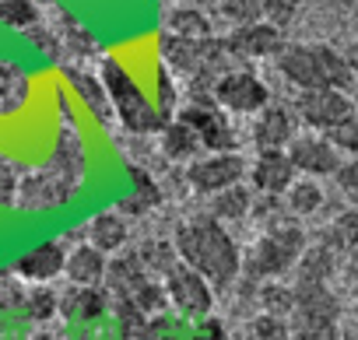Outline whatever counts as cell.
<instances>
[{
  "label": "cell",
  "instance_id": "obj_22",
  "mask_svg": "<svg viewBox=\"0 0 358 340\" xmlns=\"http://www.w3.org/2000/svg\"><path fill=\"white\" fill-rule=\"evenodd\" d=\"M158 144H162V154H165L169 161H194L197 151H204L201 140H197V133H194L183 119H169V123L158 130Z\"/></svg>",
  "mask_w": 358,
  "mask_h": 340
},
{
  "label": "cell",
  "instance_id": "obj_4",
  "mask_svg": "<svg viewBox=\"0 0 358 340\" xmlns=\"http://www.w3.org/2000/svg\"><path fill=\"white\" fill-rule=\"evenodd\" d=\"M99 77H102V84H106V95H109L113 116H116V123H120L127 133L151 137V133H158V130L169 123V119L158 112V105L141 91V84L127 74L123 64H116V60H102Z\"/></svg>",
  "mask_w": 358,
  "mask_h": 340
},
{
  "label": "cell",
  "instance_id": "obj_19",
  "mask_svg": "<svg viewBox=\"0 0 358 340\" xmlns=\"http://www.w3.org/2000/svg\"><path fill=\"white\" fill-rule=\"evenodd\" d=\"M109 312V291L106 288H78L71 284L60 291V316L67 323H92Z\"/></svg>",
  "mask_w": 358,
  "mask_h": 340
},
{
  "label": "cell",
  "instance_id": "obj_13",
  "mask_svg": "<svg viewBox=\"0 0 358 340\" xmlns=\"http://www.w3.org/2000/svg\"><path fill=\"white\" fill-rule=\"evenodd\" d=\"M285 151H288V158L295 165V172L299 176H313V179L334 176L337 168H341V161H344V154L330 144V137L327 133H316V130L313 133H295Z\"/></svg>",
  "mask_w": 358,
  "mask_h": 340
},
{
  "label": "cell",
  "instance_id": "obj_17",
  "mask_svg": "<svg viewBox=\"0 0 358 340\" xmlns=\"http://www.w3.org/2000/svg\"><path fill=\"white\" fill-rule=\"evenodd\" d=\"M64 77H67V84L74 88V95L81 98V105H85L102 126H113V105H109V95H106L102 77L81 71L78 64H67V67H64Z\"/></svg>",
  "mask_w": 358,
  "mask_h": 340
},
{
  "label": "cell",
  "instance_id": "obj_3",
  "mask_svg": "<svg viewBox=\"0 0 358 340\" xmlns=\"http://www.w3.org/2000/svg\"><path fill=\"white\" fill-rule=\"evenodd\" d=\"M309 239L302 232V225L295 221H271L264 228V235L250 246V253L243 256V274L250 281H281L288 270H295V263L302 260Z\"/></svg>",
  "mask_w": 358,
  "mask_h": 340
},
{
  "label": "cell",
  "instance_id": "obj_29",
  "mask_svg": "<svg viewBox=\"0 0 358 340\" xmlns=\"http://www.w3.org/2000/svg\"><path fill=\"white\" fill-rule=\"evenodd\" d=\"M137 256H141V263H144V270L151 274V277H158V281H165V274L179 263V253H176V246L172 242H162V239H151V242H144L141 249H137Z\"/></svg>",
  "mask_w": 358,
  "mask_h": 340
},
{
  "label": "cell",
  "instance_id": "obj_14",
  "mask_svg": "<svg viewBox=\"0 0 358 340\" xmlns=\"http://www.w3.org/2000/svg\"><path fill=\"white\" fill-rule=\"evenodd\" d=\"M295 133H299V116H295V109L285 105V102H267V105L253 116L250 140H253L257 151H285Z\"/></svg>",
  "mask_w": 358,
  "mask_h": 340
},
{
  "label": "cell",
  "instance_id": "obj_9",
  "mask_svg": "<svg viewBox=\"0 0 358 340\" xmlns=\"http://www.w3.org/2000/svg\"><path fill=\"white\" fill-rule=\"evenodd\" d=\"M176 119H183L197 133L204 151H236L239 147V137H236V126L229 123V112L222 105H215L211 95H194L176 112Z\"/></svg>",
  "mask_w": 358,
  "mask_h": 340
},
{
  "label": "cell",
  "instance_id": "obj_30",
  "mask_svg": "<svg viewBox=\"0 0 358 340\" xmlns=\"http://www.w3.org/2000/svg\"><path fill=\"white\" fill-rule=\"evenodd\" d=\"M39 8L36 0H0V25H8L15 32H32L39 25Z\"/></svg>",
  "mask_w": 358,
  "mask_h": 340
},
{
  "label": "cell",
  "instance_id": "obj_42",
  "mask_svg": "<svg viewBox=\"0 0 358 340\" xmlns=\"http://www.w3.org/2000/svg\"><path fill=\"white\" fill-rule=\"evenodd\" d=\"M0 274H8V270H4V267H0Z\"/></svg>",
  "mask_w": 358,
  "mask_h": 340
},
{
  "label": "cell",
  "instance_id": "obj_39",
  "mask_svg": "<svg viewBox=\"0 0 358 340\" xmlns=\"http://www.w3.org/2000/svg\"><path fill=\"white\" fill-rule=\"evenodd\" d=\"M344 60H348V67H351V71L358 74V43H355V46H351L348 53H344Z\"/></svg>",
  "mask_w": 358,
  "mask_h": 340
},
{
  "label": "cell",
  "instance_id": "obj_41",
  "mask_svg": "<svg viewBox=\"0 0 358 340\" xmlns=\"http://www.w3.org/2000/svg\"><path fill=\"white\" fill-rule=\"evenodd\" d=\"M36 340H53V337H50V333H39V337H36Z\"/></svg>",
  "mask_w": 358,
  "mask_h": 340
},
{
  "label": "cell",
  "instance_id": "obj_7",
  "mask_svg": "<svg viewBox=\"0 0 358 340\" xmlns=\"http://www.w3.org/2000/svg\"><path fill=\"white\" fill-rule=\"evenodd\" d=\"M250 176V161L239 151H211L187 161V186L201 197H215Z\"/></svg>",
  "mask_w": 358,
  "mask_h": 340
},
{
  "label": "cell",
  "instance_id": "obj_10",
  "mask_svg": "<svg viewBox=\"0 0 358 340\" xmlns=\"http://www.w3.org/2000/svg\"><path fill=\"white\" fill-rule=\"evenodd\" d=\"M165 298L169 305L179 312V316H187V319H208L211 309H215V288L197 274L190 270L183 260H179L169 274H165Z\"/></svg>",
  "mask_w": 358,
  "mask_h": 340
},
{
  "label": "cell",
  "instance_id": "obj_35",
  "mask_svg": "<svg viewBox=\"0 0 358 340\" xmlns=\"http://www.w3.org/2000/svg\"><path fill=\"white\" fill-rule=\"evenodd\" d=\"M18 183H22V172L11 158H0V207H15L18 200Z\"/></svg>",
  "mask_w": 358,
  "mask_h": 340
},
{
  "label": "cell",
  "instance_id": "obj_26",
  "mask_svg": "<svg viewBox=\"0 0 358 340\" xmlns=\"http://www.w3.org/2000/svg\"><path fill=\"white\" fill-rule=\"evenodd\" d=\"M130 179H134V193L120 204V214H148V211H155L162 204L158 183L144 172V168H137V165H130Z\"/></svg>",
  "mask_w": 358,
  "mask_h": 340
},
{
  "label": "cell",
  "instance_id": "obj_5",
  "mask_svg": "<svg viewBox=\"0 0 358 340\" xmlns=\"http://www.w3.org/2000/svg\"><path fill=\"white\" fill-rule=\"evenodd\" d=\"M295 305H292V340H341V302L330 284H306L295 281Z\"/></svg>",
  "mask_w": 358,
  "mask_h": 340
},
{
  "label": "cell",
  "instance_id": "obj_40",
  "mask_svg": "<svg viewBox=\"0 0 358 340\" xmlns=\"http://www.w3.org/2000/svg\"><path fill=\"white\" fill-rule=\"evenodd\" d=\"M355 312H358V270H355Z\"/></svg>",
  "mask_w": 358,
  "mask_h": 340
},
{
  "label": "cell",
  "instance_id": "obj_23",
  "mask_svg": "<svg viewBox=\"0 0 358 340\" xmlns=\"http://www.w3.org/2000/svg\"><path fill=\"white\" fill-rule=\"evenodd\" d=\"M50 165L60 168L64 176H71L74 183L85 179V165H88V158H85V144H81V137L74 133V126H64V130H60L57 147H53V154H50Z\"/></svg>",
  "mask_w": 358,
  "mask_h": 340
},
{
  "label": "cell",
  "instance_id": "obj_1",
  "mask_svg": "<svg viewBox=\"0 0 358 340\" xmlns=\"http://www.w3.org/2000/svg\"><path fill=\"white\" fill-rule=\"evenodd\" d=\"M172 246L179 253L190 270H197L211 288L225 291L239 281L243 274V253H239V242L232 239V232L211 218V214H194V218H183L176 225V235H172Z\"/></svg>",
  "mask_w": 358,
  "mask_h": 340
},
{
  "label": "cell",
  "instance_id": "obj_25",
  "mask_svg": "<svg viewBox=\"0 0 358 340\" xmlns=\"http://www.w3.org/2000/svg\"><path fill=\"white\" fill-rule=\"evenodd\" d=\"M281 197H285L288 214H295V218H313L323 207V186L313 176H295V183Z\"/></svg>",
  "mask_w": 358,
  "mask_h": 340
},
{
  "label": "cell",
  "instance_id": "obj_12",
  "mask_svg": "<svg viewBox=\"0 0 358 340\" xmlns=\"http://www.w3.org/2000/svg\"><path fill=\"white\" fill-rule=\"evenodd\" d=\"M225 50L239 60V64H253V60H274L285 50V29L271 25V22H246L236 25L225 39Z\"/></svg>",
  "mask_w": 358,
  "mask_h": 340
},
{
  "label": "cell",
  "instance_id": "obj_8",
  "mask_svg": "<svg viewBox=\"0 0 358 340\" xmlns=\"http://www.w3.org/2000/svg\"><path fill=\"white\" fill-rule=\"evenodd\" d=\"M211 98L215 105H222L229 116H257L267 102H271V88L267 81L250 71L246 64L243 67H232L229 74H222L211 88Z\"/></svg>",
  "mask_w": 358,
  "mask_h": 340
},
{
  "label": "cell",
  "instance_id": "obj_2",
  "mask_svg": "<svg viewBox=\"0 0 358 340\" xmlns=\"http://www.w3.org/2000/svg\"><path fill=\"white\" fill-rule=\"evenodd\" d=\"M274 67L299 91H313V88L351 91L355 84V71L348 67L344 53L323 43H285V50L274 57Z\"/></svg>",
  "mask_w": 358,
  "mask_h": 340
},
{
  "label": "cell",
  "instance_id": "obj_11",
  "mask_svg": "<svg viewBox=\"0 0 358 340\" xmlns=\"http://www.w3.org/2000/svg\"><path fill=\"white\" fill-rule=\"evenodd\" d=\"M292 109H295L302 126H309L316 133H327L355 112V98L348 91H337V88H313V91H299Z\"/></svg>",
  "mask_w": 358,
  "mask_h": 340
},
{
  "label": "cell",
  "instance_id": "obj_20",
  "mask_svg": "<svg viewBox=\"0 0 358 340\" xmlns=\"http://www.w3.org/2000/svg\"><path fill=\"white\" fill-rule=\"evenodd\" d=\"M127 239H130V228L120 211H102L88 221V246H95L106 256H116L120 249H127Z\"/></svg>",
  "mask_w": 358,
  "mask_h": 340
},
{
  "label": "cell",
  "instance_id": "obj_24",
  "mask_svg": "<svg viewBox=\"0 0 358 340\" xmlns=\"http://www.w3.org/2000/svg\"><path fill=\"white\" fill-rule=\"evenodd\" d=\"M208 200H211L208 204V214L218 218L222 225L225 221H246L250 211H253V190L243 186V183H236V186H229V190H222V193H215Z\"/></svg>",
  "mask_w": 358,
  "mask_h": 340
},
{
  "label": "cell",
  "instance_id": "obj_27",
  "mask_svg": "<svg viewBox=\"0 0 358 340\" xmlns=\"http://www.w3.org/2000/svg\"><path fill=\"white\" fill-rule=\"evenodd\" d=\"M165 32L169 36H179V39H215L208 15L197 11V8H176V11H169Z\"/></svg>",
  "mask_w": 358,
  "mask_h": 340
},
{
  "label": "cell",
  "instance_id": "obj_33",
  "mask_svg": "<svg viewBox=\"0 0 358 340\" xmlns=\"http://www.w3.org/2000/svg\"><path fill=\"white\" fill-rule=\"evenodd\" d=\"M218 8L236 25H246V22H260L264 18V0H218Z\"/></svg>",
  "mask_w": 358,
  "mask_h": 340
},
{
  "label": "cell",
  "instance_id": "obj_34",
  "mask_svg": "<svg viewBox=\"0 0 358 340\" xmlns=\"http://www.w3.org/2000/svg\"><path fill=\"white\" fill-rule=\"evenodd\" d=\"M334 179H337V190L351 200V207H358V154H348V158L341 161V168L334 172Z\"/></svg>",
  "mask_w": 358,
  "mask_h": 340
},
{
  "label": "cell",
  "instance_id": "obj_36",
  "mask_svg": "<svg viewBox=\"0 0 358 340\" xmlns=\"http://www.w3.org/2000/svg\"><path fill=\"white\" fill-rule=\"evenodd\" d=\"M25 302V281L15 274H0V312H22Z\"/></svg>",
  "mask_w": 358,
  "mask_h": 340
},
{
  "label": "cell",
  "instance_id": "obj_31",
  "mask_svg": "<svg viewBox=\"0 0 358 340\" xmlns=\"http://www.w3.org/2000/svg\"><path fill=\"white\" fill-rule=\"evenodd\" d=\"M260 298V312H274V316H292L295 305V288L281 284V281H264V288L257 291Z\"/></svg>",
  "mask_w": 358,
  "mask_h": 340
},
{
  "label": "cell",
  "instance_id": "obj_32",
  "mask_svg": "<svg viewBox=\"0 0 358 340\" xmlns=\"http://www.w3.org/2000/svg\"><path fill=\"white\" fill-rule=\"evenodd\" d=\"M250 337L253 340H292V323H288V316L257 312L250 323Z\"/></svg>",
  "mask_w": 358,
  "mask_h": 340
},
{
  "label": "cell",
  "instance_id": "obj_37",
  "mask_svg": "<svg viewBox=\"0 0 358 340\" xmlns=\"http://www.w3.org/2000/svg\"><path fill=\"white\" fill-rule=\"evenodd\" d=\"M302 4H306V0H264V22L285 29V25L299 15Z\"/></svg>",
  "mask_w": 358,
  "mask_h": 340
},
{
  "label": "cell",
  "instance_id": "obj_38",
  "mask_svg": "<svg viewBox=\"0 0 358 340\" xmlns=\"http://www.w3.org/2000/svg\"><path fill=\"white\" fill-rule=\"evenodd\" d=\"M172 109H176V84H172V74L162 67L158 71V112L169 119Z\"/></svg>",
  "mask_w": 358,
  "mask_h": 340
},
{
  "label": "cell",
  "instance_id": "obj_18",
  "mask_svg": "<svg viewBox=\"0 0 358 340\" xmlns=\"http://www.w3.org/2000/svg\"><path fill=\"white\" fill-rule=\"evenodd\" d=\"M106 270H109V256L99 253L95 246L81 242L74 249H67V263H64V277L78 288H102L106 284Z\"/></svg>",
  "mask_w": 358,
  "mask_h": 340
},
{
  "label": "cell",
  "instance_id": "obj_6",
  "mask_svg": "<svg viewBox=\"0 0 358 340\" xmlns=\"http://www.w3.org/2000/svg\"><path fill=\"white\" fill-rule=\"evenodd\" d=\"M78 186H81V183H74L71 176H64L60 168H53V165L46 161V165H39V168H29V172H22L15 207H18V211H29V214L60 211L64 204L74 200Z\"/></svg>",
  "mask_w": 358,
  "mask_h": 340
},
{
  "label": "cell",
  "instance_id": "obj_21",
  "mask_svg": "<svg viewBox=\"0 0 358 340\" xmlns=\"http://www.w3.org/2000/svg\"><path fill=\"white\" fill-rule=\"evenodd\" d=\"M32 81L29 71L15 60H0V116H15L29 102Z\"/></svg>",
  "mask_w": 358,
  "mask_h": 340
},
{
  "label": "cell",
  "instance_id": "obj_16",
  "mask_svg": "<svg viewBox=\"0 0 358 340\" xmlns=\"http://www.w3.org/2000/svg\"><path fill=\"white\" fill-rule=\"evenodd\" d=\"M295 176L299 172H295L288 151H257L250 165V183H253V193L260 197H281L295 183Z\"/></svg>",
  "mask_w": 358,
  "mask_h": 340
},
{
  "label": "cell",
  "instance_id": "obj_15",
  "mask_svg": "<svg viewBox=\"0 0 358 340\" xmlns=\"http://www.w3.org/2000/svg\"><path fill=\"white\" fill-rule=\"evenodd\" d=\"M64 263H67V249L64 242L50 239V242H39L32 246L29 253H22L15 260V277L25 281V284H50L57 277H64Z\"/></svg>",
  "mask_w": 358,
  "mask_h": 340
},
{
  "label": "cell",
  "instance_id": "obj_28",
  "mask_svg": "<svg viewBox=\"0 0 358 340\" xmlns=\"http://www.w3.org/2000/svg\"><path fill=\"white\" fill-rule=\"evenodd\" d=\"M22 312L32 319V323H50V319H57V312H60V295L50 288V284H29L25 288V302H22Z\"/></svg>",
  "mask_w": 358,
  "mask_h": 340
}]
</instances>
